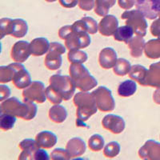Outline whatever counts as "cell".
I'll use <instances>...</instances> for the list:
<instances>
[{
  "mask_svg": "<svg viewBox=\"0 0 160 160\" xmlns=\"http://www.w3.org/2000/svg\"><path fill=\"white\" fill-rule=\"evenodd\" d=\"M144 53L148 58L157 59L160 58V39H151L146 42Z\"/></svg>",
  "mask_w": 160,
  "mask_h": 160,
  "instance_id": "4316f807",
  "label": "cell"
},
{
  "mask_svg": "<svg viewBox=\"0 0 160 160\" xmlns=\"http://www.w3.org/2000/svg\"><path fill=\"white\" fill-rule=\"evenodd\" d=\"M121 18L126 21V25L129 26L136 35L144 37L147 35L148 24L145 15L139 10L126 11L121 15Z\"/></svg>",
  "mask_w": 160,
  "mask_h": 160,
  "instance_id": "5b68a950",
  "label": "cell"
},
{
  "mask_svg": "<svg viewBox=\"0 0 160 160\" xmlns=\"http://www.w3.org/2000/svg\"><path fill=\"white\" fill-rule=\"evenodd\" d=\"M116 0H95L94 11L97 15L104 17L108 15L110 9L114 7Z\"/></svg>",
  "mask_w": 160,
  "mask_h": 160,
  "instance_id": "83f0119b",
  "label": "cell"
},
{
  "mask_svg": "<svg viewBox=\"0 0 160 160\" xmlns=\"http://www.w3.org/2000/svg\"><path fill=\"white\" fill-rule=\"evenodd\" d=\"M50 42L48 38H36L31 42V55L34 56H42L48 52Z\"/></svg>",
  "mask_w": 160,
  "mask_h": 160,
  "instance_id": "44dd1931",
  "label": "cell"
},
{
  "mask_svg": "<svg viewBox=\"0 0 160 160\" xmlns=\"http://www.w3.org/2000/svg\"><path fill=\"white\" fill-rule=\"evenodd\" d=\"M66 150L69 153L71 158H75L82 156L86 152L87 147H86L85 142L82 138L75 137L68 141L66 145Z\"/></svg>",
  "mask_w": 160,
  "mask_h": 160,
  "instance_id": "e0dca14e",
  "label": "cell"
},
{
  "mask_svg": "<svg viewBox=\"0 0 160 160\" xmlns=\"http://www.w3.org/2000/svg\"><path fill=\"white\" fill-rule=\"evenodd\" d=\"M16 116L11 115V114L1 113V115H0V128L1 130L8 131L12 129L16 122Z\"/></svg>",
  "mask_w": 160,
  "mask_h": 160,
  "instance_id": "1f68e13d",
  "label": "cell"
},
{
  "mask_svg": "<svg viewBox=\"0 0 160 160\" xmlns=\"http://www.w3.org/2000/svg\"><path fill=\"white\" fill-rule=\"evenodd\" d=\"M71 158L68 151L62 148H55L51 154V159L52 160H68Z\"/></svg>",
  "mask_w": 160,
  "mask_h": 160,
  "instance_id": "74e56055",
  "label": "cell"
},
{
  "mask_svg": "<svg viewBox=\"0 0 160 160\" xmlns=\"http://www.w3.org/2000/svg\"><path fill=\"white\" fill-rule=\"evenodd\" d=\"M151 35L155 37L160 36V18L155 19L151 26Z\"/></svg>",
  "mask_w": 160,
  "mask_h": 160,
  "instance_id": "7bdbcfd3",
  "label": "cell"
},
{
  "mask_svg": "<svg viewBox=\"0 0 160 160\" xmlns=\"http://www.w3.org/2000/svg\"><path fill=\"white\" fill-rule=\"evenodd\" d=\"M46 94H47V98L49 100V102L53 104H60L63 100L59 93L51 85L48 86L46 89Z\"/></svg>",
  "mask_w": 160,
  "mask_h": 160,
  "instance_id": "d590c367",
  "label": "cell"
},
{
  "mask_svg": "<svg viewBox=\"0 0 160 160\" xmlns=\"http://www.w3.org/2000/svg\"><path fill=\"white\" fill-rule=\"evenodd\" d=\"M50 158L51 157H49L48 152L43 148H38L33 154L31 160H49Z\"/></svg>",
  "mask_w": 160,
  "mask_h": 160,
  "instance_id": "60d3db41",
  "label": "cell"
},
{
  "mask_svg": "<svg viewBox=\"0 0 160 160\" xmlns=\"http://www.w3.org/2000/svg\"><path fill=\"white\" fill-rule=\"evenodd\" d=\"M73 28V27H72ZM90 34L86 31H80L73 28L71 35L65 39V46L69 51L74 49H83L91 44Z\"/></svg>",
  "mask_w": 160,
  "mask_h": 160,
  "instance_id": "ba28073f",
  "label": "cell"
},
{
  "mask_svg": "<svg viewBox=\"0 0 160 160\" xmlns=\"http://www.w3.org/2000/svg\"><path fill=\"white\" fill-rule=\"evenodd\" d=\"M138 156L145 160H160V143L148 140L138 151Z\"/></svg>",
  "mask_w": 160,
  "mask_h": 160,
  "instance_id": "5bb4252c",
  "label": "cell"
},
{
  "mask_svg": "<svg viewBox=\"0 0 160 160\" xmlns=\"http://www.w3.org/2000/svg\"><path fill=\"white\" fill-rule=\"evenodd\" d=\"M31 55V42L28 41H18L13 45L11 51V57L16 62H26Z\"/></svg>",
  "mask_w": 160,
  "mask_h": 160,
  "instance_id": "7c38bea8",
  "label": "cell"
},
{
  "mask_svg": "<svg viewBox=\"0 0 160 160\" xmlns=\"http://www.w3.org/2000/svg\"><path fill=\"white\" fill-rule=\"evenodd\" d=\"M102 126L104 129L111 131L115 135H118L124 131L126 123L123 118L119 115L109 114L102 118Z\"/></svg>",
  "mask_w": 160,
  "mask_h": 160,
  "instance_id": "4fadbf2b",
  "label": "cell"
},
{
  "mask_svg": "<svg viewBox=\"0 0 160 160\" xmlns=\"http://www.w3.org/2000/svg\"><path fill=\"white\" fill-rule=\"evenodd\" d=\"M118 60L116 51L111 48H105L100 51L98 55V63L103 69H111L115 67Z\"/></svg>",
  "mask_w": 160,
  "mask_h": 160,
  "instance_id": "2e32d148",
  "label": "cell"
},
{
  "mask_svg": "<svg viewBox=\"0 0 160 160\" xmlns=\"http://www.w3.org/2000/svg\"><path fill=\"white\" fill-rule=\"evenodd\" d=\"M11 64L15 71V75L12 79L14 86L17 89L19 90L25 89L26 88H28V86L32 82L29 71L26 69L24 65H22L21 62H15Z\"/></svg>",
  "mask_w": 160,
  "mask_h": 160,
  "instance_id": "30bf717a",
  "label": "cell"
},
{
  "mask_svg": "<svg viewBox=\"0 0 160 160\" xmlns=\"http://www.w3.org/2000/svg\"><path fill=\"white\" fill-rule=\"evenodd\" d=\"M0 110L1 113L11 114L26 121H30L36 116L38 108L35 102L28 98H23V102H21L15 97H12L2 101Z\"/></svg>",
  "mask_w": 160,
  "mask_h": 160,
  "instance_id": "6da1fadb",
  "label": "cell"
},
{
  "mask_svg": "<svg viewBox=\"0 0 160 160\" xmlns=\"http://www.w3.org/2000/svg\"><path fill=\"white\" fill-rule=\"evenodd\" d=\"M73 102L76 107V126L81 128L87 127L85 122L93 115L96 114L98 111V107L92 93L80 91L74 96Z\"/></svg>",
  "mask_w": 160,
  "mask_h": 160,
  "instance_id": "7a4b0ae2",
  "label": "cell"
},
{
  "mask_svg": "<svg viewBox=\"0 0 160 160\" xmlns=\"http://www.w3.org/2000/svg\"><path fill=\"white\" fill-rule=\"evenodd\" d=\"M50 119L55 123H62L68 118V111L63 106L55 104L52 106L48 112Z\"/></svg>",
  "mask_w": 160,
  "mask_h": 160,
  "instance_id": "603a6c76",
  "label": "cell"
},
{
  "mask_svg": "<svg viewBox=\"0 0 160 160\" xmlns=\"http://www.w3.org/2000/svg\"><path fill=\"white\" fill-rule=\"evenodd\" d=\"M66 46L58 42H53L50 44V48L45 57L44 64L46 68L51 71H56L61 68L62 63V55L65 54Z\"/></svg>",
  "mask_w": 160,
  "mask_h": 160,
  "instance_id": "8992f818",
  "label": "cell"
},
{
  "mask_svg": "<svg viewBox=\"0 0 160 160\" xmlns=\"http://www.w3.org/2000/svg\"><path fill=\"white\" fill-rule=\"evenodd\" d=\"M158 17H159V18H160V12H159V14H158Z\"/></svg>",
  "mask_w": 160,
  "mask_h": 160,
  "instance_id": "681fc988",
  "label": "cell"
},
{
  "mask_svg": "<svg viewBox=\"0 0 160 160\" xmlns=\"http://www.w3.org/2000/svg\"><path fill=\"white\" fill-rule=\"evenodd\" d=\"M18 148L22 150V152L20 153L18 159L20 160H28L32 159L33 154L38 148L35 139L31 138H26L19 142Z\"/></svg>",
  "mask_w": 160,
  "mask_h": 160,
  "instance_id": "d6986e66",
  "label": "cell"
},
{
  "mask_svg": "<svg viewBox=\"0 0 160 160\" xmlns=\"http://www.w3.org/2000/svg\"><path fill=\"white\" fill-rule=\"evenodd\" d=\"M131 62L125 58H118L115 67L113 68V71L118 76H125L128 75L131 71Z\"/></svg>",
  "mask_w": 160,
  "mask_h": 160,
  "instance_id": "f546056e",
  "label": "cell"
},
{
  "mask_svg": "<svg viewBox=\"0 0 160 160\" xmlns=\"http://www.w3.org/2000/svg\"><path fill=\"white\" fill-rule=\"evenodd\" d=\"M68 58L71 63H84L87 62L88 55L81 49H74L69 51Z\"/></svg>",
  "mask_w": 160,
  "mask_h": 160,
  "instance_id": "4dcf8cb0",
  "label": "cell"
},
{
  "mask_svg": "<svg viewBox=\"0 0 160 160\" xmlns=\"http://www.w3.org/2000/svg\"><path fill=\"white\" fill-rule=\"evenodd\" d=\"M120 152V145L118 142L113 141L109 142L104 147L103 155L108 158H113L116 157Z\"/></svg>",
  "mask_w": 160,
  "mask_h": 160,
  "instance_id": "e575fe53",
  "label": "cell"
},
{
  "mask_svg": "<svg viewBox=\"0 0 160 160\" xmlns=\"http://www.w3.org/2000/svg\"><path fill=\"white\" fill-rule=\"evenodd\" d=\"M73 31L72 25H67L62 27L58 31V36L61 39L65 40L71 34Z\"/></svg>",
  "mask_w": 160,
  "mask_h": 160,
  "instance_id": "b9f144b4",
  "label": "cell"
},
{
  "mask_svg": "<svg viewBox=\"0 0 160 160\" xmlns=\"http://www.w3.org/2000/svg\"><path fill=\"white\" fill-rule=\"evenodd\" d=\"M137 91V85L135 80H125L123 82H120L118 87V95L120 97H127L132 96L135 95V93Z\"/></svg>",
  "mask_w": 160,
  "mask_h": 160,
  "instance_id": "484cf974",
  "label": "cell"
},
{
  "mask_svg": "<svg viewBox=\"0 0 160 160\" xmlns=\"http://www.w3.org/2000/svg\"><path fill=\"white\" fill-rule=\"evenodd\" d=\"M69 73L76 88L81 91H89L98 85L96 78L91 75L90 71L82 63H71Z\"/></svg>",
  "mask_w": 160,
  "mask_h": 160,
  "instance_id": "3957f363",
  "label": "cell"
},
{
  "mask_svg": "<svg viewBox=\"0 0 160 160\" xmlns=\"http://www.w3.org/2000/svg\"><path fill=\"white\" fill-rule=\"evenodd\" d=\"M98 109L102 112H111L115 108V99L112 96L111 90L106 87H98L92 91Z\"/></svg>",
  "mask_w": 160,
  "mask_h": 160,
  "instance_id": "52a82bcc",
  "label": "cell"
},
{
  "mask_svg": "<svg viewBox=\"0 0 160 160\" xmlns=\"http://www.w3.org/2000/svg\"><path fill=\"white\" fill-rule=\"evenodd\" d=\"M135 7L147 18L156 19L160 12V0H135Z\"/></svg>",
  "mask_w": 160,
  "mask_h": 160,
  "instance_id": "8fae6325",
  "label": "cell"
},
{
  "mask_svg": "<svg viewBox=\"0 0 160 160\" xmlns=\"http://www.w3.org/2000/svg\"><path fill=\"white\" fill-rule=\"evenodd\" d=\"M60 5L65 8H73L78 3V0H58Z\"/></svg>",
  "mask_w": 160,
  "mask_h": 160,
  "instance_id": "bcb514c9",
  "label": "cell"
},
{
  "mask_svg": "<svg viewBox=\"0 0 160 160\" xmlns=\"http://www.w3.org/2000/svg\"><path fill=\"white\" fill-rule=\"evenodd\" d=\"M15 73V71L11 64L0 67V82L7 83L12 81Z\"/></svg>",
  "mask_w": 160,
  "mask_h": 160,
  "instance_id": "836d02e7",
  "label": "cell"
},
{
  "mask_svg": "<svg viewBox=\"0 0 160 160\" xmlns=\"http://www.w3.org/2000/svg\"><path fill=\"white\" fill-rule=\"evenodd\" d=\"M148 74V70L142 65H133L131 66V71H130L129 75L131 79L137 81L140 85L143 86L145 85L146 79Z\"/></svg>",
  "mask_w": 160,
  "mask_h": 160,
  "instance_id": "cb8c5ba5",
  "label": "cell"
},
{
  "mask_svg": "<svg viewBox=\"0 0 160 160\" xmlns=\"http://www.w3.org/2000/svg\"><path fill=\"white\" fill-rule=\"evenodd\" d=\"M82 19L85 22L87 28H88V32L90 35H95L98 31V24L97 23L96 20H95L91 17L85 16L82 17Z\"/></svg>",
  "mask_w": 160,
  "mask_h": 160,
  "instance_id": "f35d334b",
  "label": "cell"
},
{
  "mask_svg": "<svg viewBox=\"0 0 160 160\" xmlns=\"http://www.w3.org/2000/svg\"><path fill=\"white\" fill-rule=\"evenodd\" d=\"M153 100L155 103L160 105V87H158L153 94Z\"/></svg>",
  "mask_w": 160,
  "mask_h": 160,
  "instance_id": "7dc6e473",
  "label": "cell"
},
{
  "mask_svg": "<svg viewBox=\"0 0 160 160\" xmlns=\"http://www.w3.org/2000/svg\"><path fill=\"white\" fill-rule=\"evenodd\" d=\"M46 2H55V1H57V0H45Z\"/></svg>",
  "mask_w": 160,
  "mask_h": 160,
  "instance_id": "c3c4849f",
  "label": "cell"
},
{
  "mask_svg": "<svg viewBox=\"0 0 160 160\" xmlns=\"http://www.w3.org/2000/svg\"><path fill=\"white\" fill-rule=\"evenodd\" d=\"M35 141L38 148L43 149H51L57 143L58 138L56 135L51 131H43L37 134Z\"/></svg>",
  "mask_w": 160,
  "mask_h": 160,
  "instance_id": "ac0fdd59",
  "label": "cell"
},
{
  "mask_svg": "<svg viewBox=\"0 0 160 160\" xmlns=\"http://www.w3.org/2000/svg\"><path fill=\"white\" fill-rule=\"evenodd\" d=\"M11 89L6 85H0V101L2 102L4 100L8 99L11 95Z\"/></svg>",
  "mask_w": 160,
  "mask_h": 160,
  "instance_id": "ee69618b",
  "label": "cell"
},
{
  "mask_svg": "<svg viewBox=\"0 0 160 160\" xmlns=\"http://www.w3.org/2000/svg\"><path fill=\"white\" fill-rule=\"evenodd\" d=\"M144 87H160V61L152 63L150 66Z\"/></svg>",
  "mask_w": 160,
  "mask_h": 160,
  "instance_id": "ffe728a7",
  "label": "cell"
},
{
  "mask_svg": "<svg viewBox=\"0 0 160 160\" xmlns=\"http://www.w3.org/2000/svg\"><path fill=\"white\" fill-rule=\"evenodd\" d=\"M118 28V18L113 15H108L102 17L98 23V31L103 36L114 35Z\"/></svg>",
  "mask_w": 160,
  "mask_h": 160,
  "instance_id": "9a60e30c",
  "label": "cell"
},
{
  "mask_svg": "<svg viewBox=\"0 0 160 160\" xmlns=\"http://www.w3.org/2000/svg\"><path fill=\"white\" fill-rule=\"evenodd\" d=\"M127 45L128 46V48L130 49L131 56L133 58H138L142 56V52L144 51V48H145L146 42L143 37L136 35V36L133 37Z\"/></svg>",
  "mask_w": 160,
  "mask_h": 160,
  "instance_id": "7402d4cb",
  "label": "cell"
},
{
  "mask_svg": "<svg viewBox=\"0 0 160 160\" xmlns=\"http://www.w3.org/2000/svg\"><path fill=\"white\" fill-rule=\"evenodd\" d=\"M95 0H78V7L81 10L89 11L95 8Z\"/></svg>",
  "mask_w": 160,
  "mask_h": 160,
  "instance_id": "ab89813d",
  "label": "cell"
},
{
  "mask_svg": "<svg viewBox=\"0 0 160 160\" xmlns=\"http://www.w3.org/2000/svg\"><path fill=\"white\" fill-rule=\"evenodd\" d=\"M158 39H160V36H158Z\"/></svg>",
  "mask_w": 160,
  "mask_h": 160,
  "instance_id": "f907efd6",
  "label": "cell"
},
{
  "mask_svg": "<svg viewBox=\"0 0 160 160\" xmlns=\"http://www.w3.org/2000/svg\"><path fill=\"white\" fill-rule=\"evenodd\" d=\"M45 85L40 81H33L28 88L23 89L22 97L23 98L33 101L37 103H43L47 100Z\"/></svg>",
  "mask_w": 160,
  "mask_h": 160,
  "instance_id": "9c48e42d",
  "label": "cell"
},
{
  "mask_svg": "<svg viewBox=\"0 0 160 160\" xmlns=\"http://www.w3.org/2000/svg\"><path fill=\"white\" fill-rule=\"evenodd\" d=\"M49 83L59 93L64 101L71 99L76 89L75 82L71 77L68 75H62L60 74L51 75L49 78Z\"/></svg>",
  "mask_w": 160,
  "mask_h": 160,
  "instance_id": "277c9868",
  "label": "cell"
},
{
  "mask_svg": "<svg viewBox=\"0 0 160 160\" xmlns=\"http://www.w3.org/2000/svg\"><path fill=\"white\" fill-rule=\"evenodd\" d=\"M134 31L129 26H122L117 29L114 34V39L118 42H124L126 44L129 42L130 40L133 38Z\"/></svg>",
  "mask_w": 160,
  "mask_h": 160,
  "instance_id": "f1b7e54d",
  "label": "cell"
},
{
  "mask_svg": "<svg viewBox=\"0 0 160 160\" xmlns=\"http://www.w3.org/2000/svg\"><path fill=\"white\" fill-rule=\"evenodd\" d=\"M119 8L123 10H130L135 5V0H118Z\"/></svg>",
  "mask_w": 160,
  "mask_h": 160,
  "instance_id": "f6af8a7d",
  "label": "cell"
},
{
  "mask_svg": "<svg viewBox=\"0 0 160 160\" xmlns=\"http://www.w3.org/2000/svg\"><path fill=\"white\" fill-rule=\"evenodd\" d=\"M28 32V25L27 21L22 18L13 19L12 29L11 35L15 38H23Z\"/></svg>",
  "mask_w": 160,
  "mask_h": 160,
  "instance_id": "d4e9b609",
  "label": "cell"
},
{
  "mask_svg": "<svg viewBox=\"0 0 160 160\" xmlns=\"http://www.w3.org/2000/svg\"><path fill=\"white\" fill-rule=\"evenodd\" d=\"M12 22L13 19L10 18H2L0 19V34L2 39L6 35H11Z\"/></svg>",
  "mask_w": 160,
  "mask_h": 160,
  "instance_id": "8d00e7d4",
  "label": "cell"
},
{
  "mask_svg": "<svg viewBox=\"0 0 160 160\" xmlns=\"http://www.w3.org/2000/svg\"><path fill=\"white\" fill-rule=\"evenodd\" d=\"M105 141L102 135L95 134L91 135L88 139V148L92 151H102V148H104Z\"/></svg>",
  "mask_w": 160,
  "mask_h": 160,
  "instance_id": "d6a6232c",
  "label": "cell"
}]
</instances>
